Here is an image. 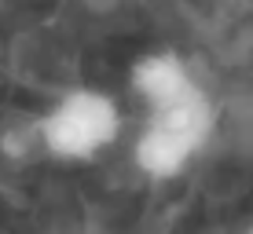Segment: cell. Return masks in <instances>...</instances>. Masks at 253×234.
<instances>
[{
	"label": "cell",
	"instance_id": "3957f363",
	"mask_svg": "<svg viewBox=\"0 0 253 234\" xmlns=\"http://www.w3.org/2000/svg\"><path fill=\"white\" fill-rule=\"evenodd\" d=\"M128 81H132V92L143 99L147 110H162L198 88V81L191 77V66L176 51H147V55H139L132 63Z\"/></svg>",
	"mask_w": 253,
	"mask_h": 234
},
{
	"label": "cell",
	"instance_id": "7a4b0ae2",
	"mask_svg": "<svg viewBox=\"0 0 253 234\" xmlns=\"http://www.w3.org/2000/svg\"><path fill=\"white\" fill-rule=\"evenodd\" d=\"M121 132V110L114 95L99 88L66 92L44 117L37 121L41 146L59 161H92L114 146Z\"/></svg>",
	"mask_w": 253,
	"mask_h": 234
},
{
	"label": "cell",
	"instance_id": "6da1fadb",
	"mask_svg": "<svg viewBox=\"0 0 253 234\" xmlns=\"http://www.w3.org/2000/svg\"><path fill=\"white\" fill-rule=\"evenodd\" d=\"M216 110L202 88L162 110H147V121L132 143V161L151 179H176L213 135Z\"/></svg>",
	"mask_w": 253,
	"mask_h": 234
},
{
	"label": "cell",
	"instance_id": "277c9868",
	"mask_svg": "<svg viewBox=\"0 0 253 234\" xmlns=\"http://www.w3.org/2000/svg\"><path fill=\"white\" fill-rule=\"evenodd\" d=\"M246 234H253V227H250V231H246Z\"/></svg>",
	"mask_w": 253,
	"mask_h": 234
}]
</instances>
